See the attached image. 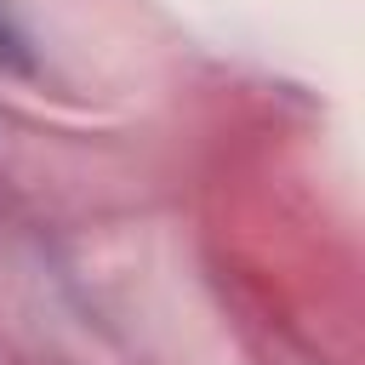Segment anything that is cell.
I'll return each instance as SVG.
<instances>
[{"mask_svg": "<svg viewBox=\"0 0 365 365\" xmlns=\"http://www.w3.org/2000/svg\"><path fill=\"white\" fill-rule=\"evenodd\" d=\"M0 63H11V68H29V34L17 29V17L0 6Z\"/></svg>", "mask_w": 365, "mask_h": 365, "instance_id": "obj_1", "label": "cell"}]
</instances>
